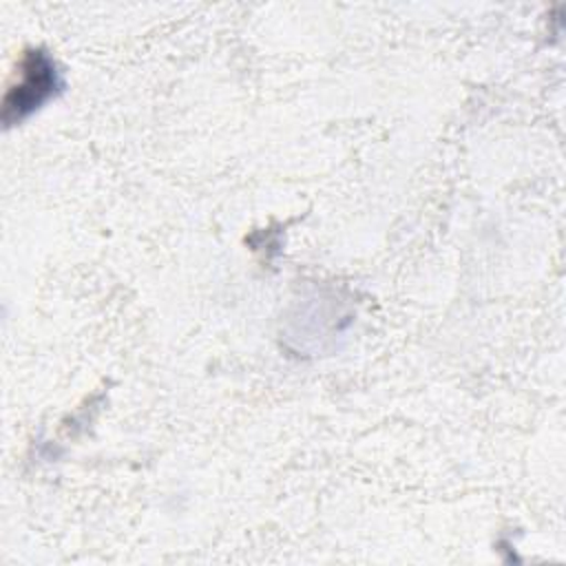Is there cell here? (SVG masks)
Wrapping results in <instances>:
<instances>
[{
	"mask_svg": "<svg viewBox=\"0 0 566 566\" xmlns=\"http://www.w3.org/2000/svg\"><path fill=\"white\" fill-rule=\"evenodd\" d=\"M62 88V75L55 60L44 49H27L18 66V82L9 86L2 102V122L7 126L22 122Z\"/></svg>",
	"mask_w": 566,
	"mask_h": 566,
	"instance_id": "6da1fadb",
	"label": "cell"
}]
</instances>
